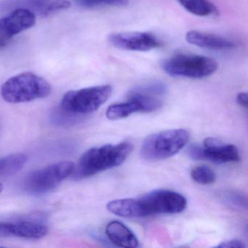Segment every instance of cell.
Wrapping results in <instances>:
<instances>
[{
    "label": "cell",
    "mask_w": 248,
    "mask_h": 248,
    "mask_svg": "<svg viewBox=\"0 0 248 248\" xmlns=\"http://www.w3.org/2000/svg\"><path fill=\"white\" fill-rule=\"evenodd\" d=\"M106 233L114 245L121 248L139 247V239L126 225L118 220H112L107 224Z\"/></svg>",
    "instance_id": "15"
},
{
    "label": "cell",
    "mask_w": 248,
    "mask_h": 248,
    "mask_svg": "<svg viewBox=\"0 0 248 248\" xmlns=\"http://www.w3.org/2000/svg\"><path fill=\"white\" fill-rule=\"evenodd\" d=\"M36 15L25 8H16L0 18V48L5 47L17 34L32 28Z\"/></svg>",
    "instance_id": "10"
},
{
    "label": "cell",
    "mask_w": 248,
    "mask_h": 248,
    "mask_svg": "<svg viewBox=\"0 0 248 248\" xmlns=\"http://www.w3.org/2000/svg\"><path fill=\"white\" fill-rule=\"evenodd\" d=\"M245 245L242 241L238 240V239H232V240L225 241L221 242L216 248H245Z\"/></svg>",
    "instance_id": "22"
},
{
    "label": "cell",
    "mask_w": 248,
    "mask_h": 248,
    "mask_svg": "<svg viewBox=\"0 0 248 248\" xmlns=\"http://www.w3.org/2000/svg\"><path fill=\"white\" fill-rule=\"evenodd\" d=\"M188 13L197 16L206 17L217 13V8L208 0H177Z\"/></svg>",
    "instance_id": "16"
},
{
    "label": "cell",
    "mask_w": 248,
    "mask_h": 248,
    "mask_svg": "<svg viewBox=\"0 0 248 248\" xmlns=\"http://www.w3.org/2000/svg\"><path fill=\"white\" fill-rule=\"evenodd\" d=\"M75 167L74 162L63 161L31 172L24 180V188L31 194H43L54 189L72 175Z\"/></svg>",
    "instance_id": "7"
},
{
    "label": "cell",
    "mask_w": 248,
    "mask_h": 248,
    "mask_svg": "<svg viewBox=\"0 0 248 248\" xmlns=\"http://www.w3.org/2000/svg\"><path fill=\"white\" fill-rule=\"evenodd\" d=\"M112 91L111 85H105L69 91L63 95L61 107L69 114H91L107 102Z\"/></svg>",
    "instance_id": "6"
},
{
    "label": "cell",
    "mask_w": 248,
    "mask_h": 248,
    "mask_svg": "<svg viewBox=\"0 0 248 248\" xmlns=\"http://www.w3.org/2000/svg\"><path fill=\"white\" fill-rule=\"evenodd\" d=\"M187 155L194 160H208L217 164L239 162V150L234 145L225 144L216 138H207L203 146L191 145L187 150Z\"/></svg>",
    "instance_id": "8"
},
{
    "label": "cell",
    "mask_w": 248,
    "mask_h": 248,
    "mask_svg": "<svg viewBox=\"0 0 248 248\" xmlns=\"http://www.w3.org/2000/svg\"><path fill=\"white\" fill-rule=\"evenodd\" d=\"M187 200L176 191L156 189L137 198L119 199L107 204V210L116 216L139 218L156 215L177 214L185 210Z\"/></svg>",
    "instance_id": "1"
},
{
    "label": "cell",
    "mask_w": 248,
    "mask_h": 248,
    "mask_svg": "<svg viewBox=\"0 0 248 248\" xmlns=\"http://www.w3.org/2000/svg\"><path fill=\"white\" fill-rule=\"evenodd\" d=\"M191 177L196 183L202 185L213 184L216 178L214 171L206 165H200L193 168L191 171Z\"/></svg>",
    "instance_id": "18"
},
{
    "label": "cell",
    "mask_w": 248,
    "mask_h": 248,
    "mask_svg": "<svg viewBox=\"0 0 248 248\" xmlns=\"http://www.w3.org/2000/svg\"><path fill=\"white\" fill-rule=\"evenodd\" d=\"M236 102L241 107L243 108H248V94L246 93H239L237 95H236Z\"/></svg>",
    "instance_id": "23"
},
{
    "label": "cell",
    "mask_w": 248,
    "mask_h": 248,
    "mask_svg": "<svg viewBox=\"0 0 248 248\" xmlns=\"http://www.w3.org/2000/svg\"><path fill=\"white\" fill-rule=\"evenodd\" d=\"M2 189H3V186L0 183V193L2 192Z\"/></svg>",
    "instance_id": "24"
},
{
    "label": "cell",
    "mask_w": 248,
    "mask_h": 248,
    "mask_svg": "<svg viewBox=\"0 0 248 248\" xmlns=\"http://www.w3.org/2000/svg\"><path fill=\"white\" fill-rule=\"evenodd\" d=\"M162 107V101L159 97L143 95L130 91L127 95V101L110 106L106 111V116L110 120H122L134 113L154 112Z\"/></svg>",
    "instance_id": "9"
},
{
    "label": "cell",
    "mask_w": 248,
    "mask_h": 248,
    "mask_svg": "<svg viewBox=\"0 0 248 248\" xmlns=\"http://www.w3.org/2000/svg\"><path fill=\"white\" fill-rule=\"evenodd\" d=\"M48 232L46 225L32 220L0 221V236H17L37 239L44 237Z\"/></svg>",
    "instance_id": "12"
},
{
    "label": "cell",
    "mask_w": 248,
    "mask_h": 248,
    "mask_svg": "<svg viewBox=\"0 0 248 248\" xmlns=\"http://www.w3.org/2000/svg\"><path fill=\"white\" fill-rule=\"evenodd\" d=\"M76 3L84 8L123 7L128 5L129 0H76Z\"/></svg>",
    "instance_id": "19"
},
{
    "label": "cell",
    "mask_w": 248,
    "mask_h": 248,
    "mask_svg": "<svg viewBox=\"0 0 248 248\" xmlns=\"http://www.w3.org/2000/svg\"><path fill=\"white\" fill-rule=\"evenodd\" d=\"M28 160V156L23 153L13 154L0 158V176L11 175L21 170Z\"/></svg>",
    "instance_id": "17"
},
{
    "label": "cell",
    "mask_w": 248,
    "mask_h": 248,
    "mask_svg": "<svg viewBox=\"0 0 248 248\" xmlns=\"http://www.w3.org/2000/svg\"><path fill=\"white\" fill-rule=\"evenodd\" d=\"M51 85L42 77L24 72L10 78L1 87L2 98L10 104L30 102L49 96Z\"/></svg>",
    "instance_id": "3"
},
{
    "label": "cell",
    "mask_w": 248,
    "mask_h": 248,
    "mask_svg": "<svg viewBox=\"0 0 248 248\" xmlns=\"http://www.w3.org/2000/svg\"><path fill=\"white\" fill-rule=\"evenodd\" d=\"M228 197H229V201L234 204L235 206L246 208L247 200L243 196L237 194V193H233V194H229Z\"/></svg>",
    "instance_id": "21"
},
{
    "label": "cell",
    "mask_w": 248,
    "mask_h": 248,
    "mask_svg": "<svg viewBox=\"0 0 248 248\" xmlns=\"http://www.w3.org/2000/svg\"><path fill=\"white\" fill-rule=\"evenodd\" d=\"M186 40L193 46L212 50H230L236 47L233 42L224 37L198 31H188Z\"/></svg>",
    "instance_id": "14"
},
{
    "label": "cell",
    "mask_w": 248,
    "mask_h": 248,
    "mask_svg": "<svg viewBox=\"0 0 248 248\" xmlns=\"http://www.w3.org/2000/svg\"><path fill=\"white\" fill-rule=\"evenodd\" d=\"M189 140V133L184 129H172L150 135L140 147V156L148 161L168 159L180 152Z\"/></svg>",
    "instance_id": "4"
},
{
    "label": "cell",
    "mask_w": 248,
    "mask_h": 248,
    "mask_svg": "<svg viewBox=\"0 0 248 248\" xmlns=\"http://www.w3.org/2000/svg\"><path fill=\"white\" fill-rule=\"evenodd\" d=\"M108 42L120 50L147 52L162 46L160 40L149 32H121L110 34Z\"/></svg>",
    "instance_id": "11"
},
{
    "label": "cell",
    "mask_w": 248,
    "mask_h": 248,
    "mask_svg": "<svg viewBox=\"0 0 248 248\" xmlns=\"http://www.w3.org/2000/svg\"><path fill=\"white\" fill-rule=\"evenodd\" d=\"M71 3L67 0H16L10 8H25L43 16H47L50 14L63 10L67 9Z\"/></svg>",
    "instance_id": "13"
},
{
    "label": "cell",
    "mask_w": 248,
    "mask_h": 248,
    "mask_svg": "<svg viewBox=\"0 0 248 248\" xmlns=\"http://www.w3.org/2000/svg\"><path fill=\"white\" fill-rule=\"evenodd\" d=\"M162 68L170 76L202 79L213 75L218 64L214 59L206 56L176 54L164 61Z\"/></svg>",
    "instance_id": "5"
},
{
    "label": "cell",
    "mask_w": 248,
    "mask_h": 248,
    "mask_svg": "<svg viewBox=\"0 0 248 248\" xmlns=\"http://www.w3.org/2000/svg\"><path fill=\"white\" fill-rule=\"evenodd\" d=\"M133 145L129 141L90 149L83 154L74 170L73 177L83 179L121 165L130 156Z\"/></svg>",
    "instance_id": "2"
},
{
    "label": "cell",
    "mask_w": 248,
    "mask_h": 248,
    "mask_svg": "<svg viewBox=\"0 0 248 248\" xmlns=\"http://www.w3.org/2000/svg\"><path fill=\"white\" fill-rule=\"evenodd\" d=\"M131 91L143 94V95L159 97L164 95L167 92V86L162 82H153L136 87Z\"/></svg>",
    "instance_id": "20"
}]
</instances>
